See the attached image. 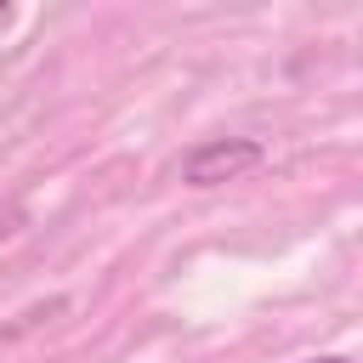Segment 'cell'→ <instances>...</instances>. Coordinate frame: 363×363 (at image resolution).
Instances as JSON below:
<instances>
[{"label": "cell", "instance_id": "7a4b0ae2", "mask_svg": "<svg viewBox=\"0 0 363 363\" xmlns=\"http://www.w3.org/2000/svg\"><path fill=\"white\" fill-rule=\"evenodd\" d=\"M306 363H346V357H306Z\"/></svg>", "mask_w": 363, "mask_h": 363}, {"label": "cell", "instance_id": "3957f363", "mask_svg": "<svg viewBox=\"0 0 363 363\" xmlns=\"http://www.w3.org/2000/svg\"><path fill=\"white\" fill-rule=\"evenodd\" d=\"M6 17H11V11H6V6H0V23H6Z\"/></svg>", "mask_w": 363, "mask_h": 363}, {"label": "cell", "instance_id": "6da1fadb", "mask_svg": "<svg viewBox=\"0 0 363 363\" xmlns=\"http://www.w3.org/2000/svg\"><path fill=\"white\" fill-rule=\"evenodd\" d=\"M261 159H267V147L255 136H216L182 159V182L187 187H221V182H238L244 170H255Z\"/></svg>", "mask_w": 363, "mask_h": 363}]
</instances>
